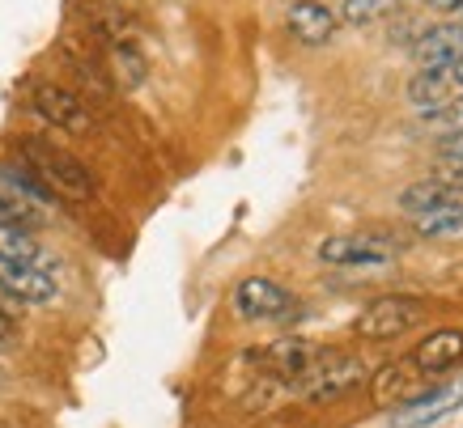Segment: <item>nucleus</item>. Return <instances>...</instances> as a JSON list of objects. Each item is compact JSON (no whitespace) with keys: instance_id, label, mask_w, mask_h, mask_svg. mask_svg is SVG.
I'll return each instance as SVG.
<instances>
[{"instance_id":"obj_1","label":"nucleus","mask_w":463,"mask_h":428,"mask_svg":"<svg viewBox=\"0 0 463 428\" xmlns=\"http://www.w3.org/2000/svg\"><path fill=\"white\" fill-rule=\"evenodd\" d=\"M17 162L56 195V200H64V204H90V200L99 195V182L85 170V162H77L69 149H56L52 140L26 136L22 149H17Z\"/></svg>"},{"instance_id":"obj_2","label":"nucleus","mask_w":463,"mask_h":428,"mask_svg":"<svg viewBox=\"0 0 463 428\" xmlns=\"http://www.w3.org/2000/svg\"><path fill=\"white\" fill-rule=\"evenodd\" d=\"M365 382V360L357 352L345 348H319L302 377L289 382V395H298L302 403H336L349 390H357Z\"/></svg>"},{"instance_id":"obj_3","label":"nucleus","mask_w":463,"mask_h":428,"mask_svg":"<svg viewBox=\"0 0 463 428\" xmlns=\"http://www.w3.org/2000/svg\"><path fill=\"white\" fill-rule=\"evenodd\" d=\"M56 195L47 191L22 162L0 166V225H22V229H43L52 221Z\"/></svg>"},{"instance_id":"obj_4","label":"nucleus","mask_w":463,"mask_h":428,"mask_svg":"<svg viewBox=\"0 0 463 428\" xmlns=\"http://www.w3.org/2000/svg\"><path fill=\"white\" fill-rule=\"evenodd\" d=\"M425 322V302L421 297H408V293H392V297H379V302H370L357 314V322H353V331L362 335V340H374V344H383V340H400V335H408L412 327H421Z\"/></svg>"},{"instance_id":"obj_5","label":"nucleus","mask_w":463,"mask_h":428,"mask_svg":"<svg viewBox=\"0 0 463 428\" xmlns=\"http://www.w3.org/2000/svg\"><path fill=\"white\" fill-rule=\"evenodd\" d=\"M30 111L39 115L43 124L60 127V132H72V136L94 132V107L77 89H69V85L34 81L30 85Z\"/></svg>"},{"instance_id":"obj_6","label":"nucleus","mask_w":463,"mask_h":428,"mask_svg":"<svg viewBox=\"0 0 463 428\" xmlns=\"http://www.w3.org/2000/svg\"><path fill=\"white\" fill-rule=\"evenodd\" d=\"M400 237L392 234H336L319 242V263L327 267H383L400 255Z\"/></svg>"},{"instance_id":"obj_7","label":"nucleus","mask_w":463,"mask_h":428,"mask_svg":"<svg viewBox=\"0 0 463 428\" xmlns=\"http://www.w3.org/2000/svg\"><path fill=\"white\" fill-rule=\"evenodd\" d=\"M425 390H430V377L417 369V360H392V365H383L374 373V382H370V399L379 412H404L412 403L421 399Z\"/></svg>"},{"instance_id":"obj_8","label":"nucleus","mask_w":463,"mask_h":428,"mask_svg":"<svg viewBox=\"0 0 463 428\" xmlns=\"http://www.w3.org/2000/svg\"><path fill=\"white\" fill-rule=\"evenodd\" d=\"M315 352H319V344H310L302 335H285V340H272V344H264V348H251L247 360L264 373L268 382H277V386L289 390V382L302 377V369L315 360Z\"/></svg>"},{"instance_id":"obj_9","label":"nucleus","mask_w":463,"mask_h":428,"mask_svg":"<svg viewBox=\"0 0 463 428\" xmlns=\"http://www.w3.org/2000/svg\"><path fill=\"white\" fill-rule=\"evenodd\" d=\"M234 310L247 322H289L298 314V302L268 276H247L234 289Z\"/></svg>"},{"instance_id":"obj_10","label":"nucleus","mask_w":463,"mask_h":428,"mask_svg":"<svg viewBox=\"0 0 463 428\" xmlns=\"http://www.w3.org/2000/svg\"><path fill=\"white\" fill-rule=\"evenodd\" d=\"M0 289L9 293L14 302L22 305H47L56 302V276L47 267H34V263H14V259H0Z\"/></svg>"},{"instance_id":"obj_11","label":"nucleus","mask_w":463,"mask_h":428,"mask_svg":"<svg viewBox=\"0 0 463 428\" xmlns=\"http://www.w3.org/2000/svg\"><path fill=\"white\" fill-rule=\"evenodd\" d=\"M285 26L302 47H323L336 34V14L327 5H319V0H294L289 14H285Z\"/></svg>"},{"instance_id":"obj_12","label":"nucleus","mask_w":463,"mask_h":428,"mask_svg":"<svg viewBox=\"0 0 463 428\" xmlns=\"http://www.w3.org/2000/svg\"><path fill=\"white\" fill-rule=\"evenodd\" d=\"M459 407H463V382H455V386H430L412 407L400 412L395 428H430L438 420H447L450 412H459Z\"/></svg>"},{"instance_id":"obj_13","label":"nucleus","mask_w":463,"mask_h":428,"mask_svg":"<svg viewBox=\"0 0 463 428\" xmlns=\"http://www.w3.org/2000/svg\"><path fill=\"white\" fill-rule=\"evenodd\" d=\"M412 360H417V369L425 373V377H447L450 369H459L463 365V331H434L425 335V344L412 352Z\"/></svg>"},{"instance_id":"obj_14","label":"nucleus","mask_w":463,"mask_h":428,"mask_svg":"<svg viewBox=\"0 0 463 428\" xmlns=\"http://www.w3.org/2000/svg\"><path fill=\"white\" fill-rule=\"evenodd\" d=\"M412 56L421 69H447L450 60L463 56V22H447V26H434L425 30L417 47H412Z\"/></svg>"},{"instance_id":"obj_15","label":"nucleus","mask_w":463,"mask_h":428,"mask_svg":"<svg viewBox=\"0 0 463 428\" xmlns=\"http://www.w3.org/2000/svg\"><path fill=\"white\" fill-rule=\"evenodd\" d=\"M455 98V81H450L447 69H421L412 81H408V102L425 115H442Z\"/></svg>"},{"instance_id":"obj_16","label":"nucleus","mask_w":463,"mask_h":428,"mask_svg":"<svg viewBox=\"0 0 463 428\" xmlns=\"http://www.w3.org/2000/svg\"><path fill=\"white\" fill-rule=\"evenodd\" d=\"M102 51H107V77H111L115 89H137V85L145 81L149 60H145V51L137 47V39L111 42V47H102Z\"/></svg>"},{"instance_id":"obj_17","label":"nucleus","mask_w":463,"mask_h":428,"mask_svg":"<svg viewBox=\"0 0 463 428\" xmlns=\"http://www.w3.org/2000/svg\"><path fill=\"white\" fill-rule=\"evenodd\" d=\"M0 259L47 267V250L39 247L34 229H22V225H0Z\"/></svg>"},{"instance_id":"obj_18","label":"nucleus","mask_w":463,"mask_h":428,"mask_svg":"<svg viewBox=\"0 0 463 428\" xmlns=\"http://www.w3.org/2000/svg\"><path fill=\"white\" fill-rule=\"evenodd\" d=\"M412 225H417L421 237H459L463 234V200H450V204H442V208L417 212Z\"/></svg>"},{"instance_id":"obj_19","label":"nucleus","mask_w":463,"mask_h":428,"mask_svg":"<svg viewBox=\"0 0 463 428\" xmlns=\"http://www.w3.org/2000/svg\"><path fill=\"white\" fill-rule=\"evenodd\" d=\"M450 200H459V191H450L442 182L434 179H421V182H408L404 191H400V208H404L408 217H417V212H430V208H442Z\"/></svg>"},{"instance_id":"obj_20","label":"nucleus","mask_w":463,"mask_h":428,"mask_svg":"<svg viewBox=\"0 0 463 428\" xmlns=\"http://www.w3.org/2000/svg\"><path fill=\"white\" fill-rule=\"evenodd\" d=\"M392 9H395V0H345L340 17H345V22H353V26H365V22L392 14Z\"/></svg>"},{"instance_id":"obj_21","label":"nucleus","mask_w":463,"mask_h":428,"mask_svg":"<svg viewBox=\"0 0 463 428\" xmlns=\"http://www.w3.org/2000/svg\"><path fill=\"white\" fill-rule=\"evenodd\" d=\"M17 310H22V302H14L9 293L0 289V344L14 335V327H17Z\"/></svg>"},{"instance_id":"obj_22","label":"nucleus","mask_w":463,"mask_h":428,"mask_svg":"<svg viewBox=\"0 0 463 428\" xmlns=\"http://www.w3.org/2000/svg\"><path fill=\"white\" fill-rule=\"evenodd\" d=\"M438 149H442V162H463V127L438 140Z\"/></svg>"},{"instance_id":"obj_23","label":"nucleus","mask_w":463,"mask_h":428,"mask_svg":"<svg viewBox=\"0 0 463 428\" xmlns=\"http://www.w3.org/2000/svg\"><path fill=\"white\" fill-rule=\"evenodd\" d=\"M447 72H450V81H455V98H459V94H463V56H459V60H450Z\"/></svg>"},{"instance_id":"obj_24","label":"nucleus","mask_w":463,"mask_h":428,"mask_svg":"<svg viewBox=\"0 0 463 428\" xmlns=\"http://www.w3.org/2000/svg\"><path fill=\"white\" fill-rule=\"evenodd\" d=\"M442 115H450V119H463V94L459 98H450V107Z\"/></svg>"},{"instance_id":"obj_25","label":"nucleus","mask_w":463,"mask_h":428,"mask_svg":"<svg viewBox=\"0 0 463 428\" xmlns=\"http://www.w3.org/2000/svg\"><path fill=\"white\" fill-rule=\"evenodd\" d=\"M0 428H9V424H5V420H0Z\"/></svg>"}]
</instances>
